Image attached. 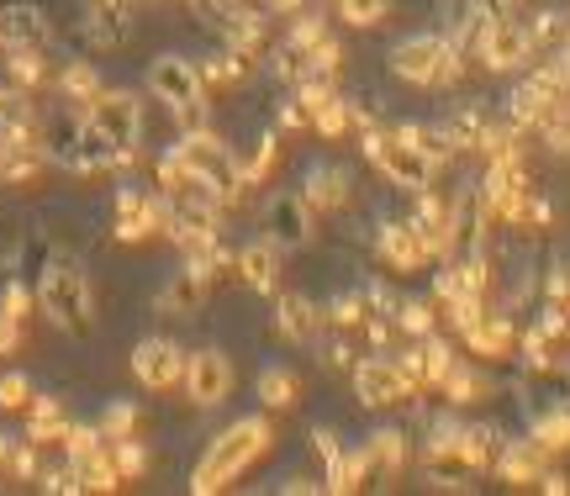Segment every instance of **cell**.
Returning a JSON list of instances; mask_svg holds the SVG:
<instances>
[{
	"mask_svg": "<svg viewBox=\"0 0 570 496\" xmlns=\"http://www.w3.org/2000/svg\"><path fill=\"white\" fill-rule=\"evenodd\" d=\"M270 443H275L270 417H239L233 428H222V434L211 438L207 454L196 460V470H190V492L211 496V492H222V486H233L243 470H254L265 454H270Z\"/></svg>",
	"mask_w": 570,
	"mask_h": 496,
	"instance_id": "6da1fadb",
	"label": "cell"
},
{
	"mask_svg": "<svg viewBox=\"0 0 570 496\" xmlns=\"http://www.w3.org/2000/svg\"><path fill=\"white\" fill-rule=\"evenodd\" d=\"M170 153L181 159L190 175H201L211 191L222 196V211H228V206H243V201H248V191H254V185L243 180L239 153L222 143L217 132H207V127H185L181 138L170 143Z\"/></svg>",
	"mask_w": 570,
	"mask_h": 496,
	"instance_id": "7a4b0ae2",
	"label": "cell"
},
{
	"mask_svg": "<svg viewBox=\"0 0 570 496\" xmlns=\"http://www.w3.org/2000/svg\"><path fill=\"white\" fill-rule=\"evenodd\" d=\"M37 312L54 322L59 333H74V338H85L95 322V307H91V280H85V269L59 254V259H48L43 269V280H37Z\"/></svg>",
	"mask_w": 570,
	"mask_h": 496,
	"instance_id": "3957f363",
	"label": "cell"
},
{
	"mask_svg": "<svg viewBox=\"0 0 570 496\" xmlns=\"http://www.w3.org/2000/svg\"><path fill=\"white\" fill-rule=\"evenodd\" d=\"M391 74H402V80L428 85V90H450L465 74V54L454 48L444 32H418V37H407V43L391 48Z\"/></svg>",
	"mask_w": 570,
	"mask_h": 496,
	"instance_id": "277c9868",
	"label": "cell"
},
{
	"mask_svg": "<svg viewBox=\"0 0 570 496\" xmlns=\"http://www.w3.org/2000/svg\"><path fill=\"white\" fill-rule=\"evenodd\" d=\"M364 159L386 175V185L407 191V196H422L433 185V175H439V164L422 148H412L407 138H396V132H381V127H364Z\"/></svg>",
	"mask_w": 570,
	"mask_h": 496,
	"instance_id": "5b68a950",
	"label": "cell"
},
{
	"mask_svg": "<svg viewBox=\"0 0 570 496\" xmlns=\"http://www.w3.org/2000/svg\"><path fill=\"white\" fill-rule=\"evenodd\" d=\"M480 201H486V211H491L497 222L517 228V217H523V201H528V164H523V153H517V148H512V153H497V159L486 164V180H480Z\"/></svg>",
	"mask_w": 570,
	"mask_h": 496,
	"instance_id": "8992f818",
	"label": "cell"
},
{
	"mask_svg": "<svg viewBox=\"0 0 570 496\" xmlns=\"http://www.w3.org/2000/svg\"><path fill=\"white\" fill-rule=\"evenodd\" d=\"M85 117H91V127L106 143H117L121 153H138V138H143V106H138V95H127V90H95Z\"/></svg>",
	"mask_w": 570,
	"mask_h": 496,
	"instance_id": "52a82bcc",
	"label": "cell"
},
{
	"mask_svg": "<svg viewBox=\"0 0 570 496\" xmlns=\"http://www.w3.org/2000/svg\"><path fill=\"white\" fill-rule=\"evenodd\" d=\"M149 90L153 101H164L170 112H196V106H207V80H201V64L181 59V54H164V59L149 69Z\"/></svg>",
	"mask_w": 570,
	"mask_h": 496,
	"instance_id": "ba28073f",
	"label": "cell"
},
{
	"mask_svg": "<svg viewBox=\"0 0 570 496\" xmlns=\"http://www.w3.org/2000/svg\"><path fill=\"white\" fill-rule=\"evenodd\" d=\"M349 376H354V396H360L364 407H402V402L418 396V385L402 376V365H396L391 354H370V359H360Z\"/></svg>",
	"mask_w": 570,
	"mask_h": 496,
	"instance_id": "9c48e42d",
	"label": "cell"
},
{
	"mask_svg": "<svg viewBox=\"0 0 570 496\" xmlns=\"http://www.w3.org/2000/svg\"><path fill=\"white\" fill-rule=\"evenodd\" d=\"M476 59L486 69H497V74H508V69H523V64L534 59V37L523 22H512V16H486V32H480V48Z\"/></svg>",
	"mask_w": 570,
	"mask_h": 496,
	"instance_id": "30bf717a",
	"label": "cell"
},
{
	"mask_svg": "<svg viewBox=\"0 0 570 496\" xmlns=\"http://www.w3.org/2000/svg\"><path fill=\"white\" fill-rule=\"evenodd\" d=\"M312 222H317V211H312V201L301 191H270L265 228H270L275 249H306L312 243Z\"/></svg>",
	"mask_w": 570,
	"mask_h": 496,
	"instance_id": "8fae6325",
	"label": "cell"
},
{
	"mask_svg": "<svg viewBox=\"0 0 570 496\" xmlns=\"http://www.w3.org/2000/svg\"><path fill=\"white\" fill-rule=\"evenodd\" d=\"M185 396L196 402V407H217V402H228V391H233V365L222 359L217 349H201L185 359Z\"/></svg>",
	"mask_w": 570,
	"mask_h": 496,
	"instance_id": "7c38bea8",
	"label": "cell"
},
{
	"mask_svg": "<svg viewBox=\"0 0 570 496\" xmlns=\"http://www.w3.org/2000/svg\"><path fill=\"white\" fill-rule=\"evenodd\" d=\"M132 376L143 380L149 391H175L185 380V349L170 338H143L132 349Z\"/></svg>",
	"mask_w": 570,
	"mask_h": 496,
	"instance_id": "4fadbf2b",
	"label": "cell"
},
{
	"mask_svg": "<svg viewBox=\"0 0 570 496\" xmlns=\"http://www.w3.org/2000/svg\"><path fill=\"white\" fill-rule=\"evenodd\" d=\"M164 233V201H159V191L143 196V191H117V238L121 243H143V238Z\"/></svg>",
	"mask_w": 570,
	"mask_h": 496,
	"instance_id": "5bb4252c",
	"label": "cell"
},
{
	"mask_svg": "<svg viewBox=\"0 0 570 496\" xmlns=\"http://www.w3.org/2000/svg\"><path fill=\"white\" fill-rule=\"evenodd\" d=\"M375 254H381L396 275H412V269L428 264V254H422V243H418V228H412V217H407V222H381Z\"/></svg>",
	"mask_w": 570,
	"mask_h": 496,
	"instance_id": "9a60e30c",
	"label": "cell"
},
{
	"mask_svg": "<svg viewBox=\"0 0 570 496\" xmlns=\"http://www.w3.org/2000/svg\"><path fill=\"white\" fill-rule=\"evenodd\" d=\"M465 344H470L476 359H486V365H502V359H512L517 333H512V322L502 318V312H480V318L465 327Z\"/></svg>",
	"mask_w": 570,
	"mask_h": 496,
	"instance_id": "2e32d148",
	"label": "cell"
},
{
	"mask_svg": "<svg viewBox=\"0 0 570 496\" xmlns=\"http://www.w3.org/2000/svg\"><path fill=\"white\" fill-rule=\"evenodd\" d=\"M280 254H286V249H275L270 238H259V243H248L239 259H233V269L243 275L248 291L270 296V291H280Z\"/></svg>",
	"mask_w": 570,
	"mask_h": 496,
	"instance_id": "e0dca14e",
	"label": "cell"
},
{
	"mask_svg": "<svg viewBox=\"0 0 570 496\" xmlns=\"http://www.w3.org/2000/svg\"><path fill=\"white\" fill-rule=\"evenodd\" d=\"M497 475L508 481V486H539L544 475V449L534 438H512L508 449L497 454Z\"/></svg>",
	"mask_w": 570,
	"mask_h": 496,
	"instance_id": "ac0fdd59",
	"label": "cell"
},
{
	"mask_svg": "<svg viewBox=\"0 0 570 496\" xmlns=\"http://www.w3.org/2000/svg\"><path fill=\"white\" fill-rule=\"evenodd\" d=\"M275 322H280V333L291 338V344H301V349H312L317 344V333H323V312L306 301V296H280V312H275Z\"/></svg>",
	"mask_w": 570,
	"mask_h": 496,
	"instance_id": "d6986e66",
	"label": "cell"
},
{
	"mask_svg": "<svg viewBox=\"0 0 570 496\" xmlns=\"http://www.w3.org/2000/svg\"><path fill=\"white\" fill-rule=\"evenodd\" d=\"M201 301H207V280L185 264V269L170 275V286L159 291V312L164 318H190V312H201Z\"/></svg>",
	"mask_w": 570,
	"mask_h": 496,
	"instance_id": "ffe728a7",
	"label": "cell"
},
{
	"mask_svg": "<svg viewBox=\"0 0 570 496\" xmlns=\"http://www.w3.org/2000/svg\"><path fill=\"white\" fill-rule=\"evenodd\" d=\"M301 196L312 201V211H344L349 206V175L338 164H317V170H306Z\"/></svg>",
	"mask_w": 570,
	"mask_h": 496,
	"instance_id": "44dd1931",
	"label": "cell"
},
{
	"mask_svg": "<svg viewBox=\"0 0 570 496\" xmlns=\"http://www.w3.org/2000/svg\"><path fill=\"white\" fill-rule=\"evenodd\" d=\"M364 454H370L375 475H386V481H391L396 470L407 465V434H396V428H381V434H370Z\"/></svg>",
	"mask_w": 570,
	"mask_h": 496,
	"instance_id": "7402d4cb",
	"label": "cell"
},
{
	"mask_svg": "<svg viewBox=\"0 0 570 496\" xmlns=\"http://www.w3.org/2000/svg\"><path fill=\"white\" fill-rule=\"evenodd\" d=\"M259 402H265L270 412H286L291 402H296V376H291V370H280V365L259 370Z\"/></svg>",
	"mask_w": 570,
	"mask_h": 496,
	"instance_id": "603a6c76",
	"label": "cell"
},
{
	"mask_svg": "<svg viewBox=\"0 0 570 496\" xmlns=\"http://www.w3.org/2000/svg\"><path fill=\"white\" fill-rule=\"evenodd\" d=\"M534 443H539L544 454H560V449H570V407H555L544 412L539 423H534Z\"/></svg>",
	"mask_w": 570,
	"mask_h": 496,
	"instance_id": "cb8c5ba5",
	"label": "cell"
},
{
	"mask_svg": "<svg viewBox=\"0 0 570 496\" xmlns=\"http://www.w3.org/2000/svg\"><path fill=\"white\" fill-rule=\"evenodd\" d=\"M454 365H460V359H454V344H444V338L428 333V338H422V380H428V385H444V376H450Z\"/></svg>",
	"mask_w": 570,
	"mask_h": 496,
	"instance_id": "d4e9b609",
	"label": "cell"
},
{
	"mask_svg": "<svg viewBox=\"0 0 570 496\" xmlns=\"http://www.w3.org/2000/svg\"><path fill=\"white\" fill-rule=\"evenodd\" d=\"M444 396H450L454 407H470V402L486 396V380H480L470 365H454L450 376H444Z\"/></svg>",
	"mask_w": 570,
	"mask_h": 496,
	"instance_id": "484cf974",
	"label": "cell"
},
{
	"mask_svg": "<svg viewBox=\"0 0 570 496\" xmlns=\"http://www.w3.org/2000/svg\"><path fill=\"white\" fill-rule=\"evenodd\" d=\"M112 465H117L121 481H138V475L149 470V449L138 443V434H132V438H112Z\"/></svg>",
	"mask_w": 570,
	"mask_h": 496,
	"instance_id": "4316f807",
	"label": "cell"
},
{
	"mask_svg": "<svg viewBox=\"0 0 570 496\" xmlns=\"http://www.w3.org/2000/svg\"><path fill=\"white\" fill-rule=\"evenodd\" d=\"M59 90L69 95V101H85V106H91V101H95V90H101V74H95L91 64L80 59V64H69V69H63Z\"/></svg>",
	"mask_w": 570,
	"mask_h": 496,
	"instance_id": "83f0119b",
	"label": "cell"
},
{
	"mask_svg": "<svg viewBox=\"0 0 570 496\" xmlns=\"http://www.w3.org/2000/svg\"><path fill=\"white\" fill-rule=\"evenodd\" d=\"M138 423H143V412L132 407V402H117V407L101 412V438H132Z\"/></svg>",
	"mask_w": 570,
	"mask_h": 496,
	"instance_id": "f1b7e54d",
	"label": "cell"
},
{
	"mask_svg": "<svg viewBox=\"0 0 570 496\" xmlns=\"http://www.w3.org/2000/svg\"><path fill=\"white\" fill-rule=\"evenodd\" d=\"M243 69H248L243 54L228 48V54H211V59L201 64V80H207V85H233V80H243Z\"/></svg>",
	"mask_w": 570,
	"mask_h": 496,
	"instance_id": "f546056e",
	"label": "cell"
},
{
	"mask_svg": "<svg viewBox=\"0 0 570 496\" xmlns=\"http://www.w3.org/2000/svg\"><path fill=\"white\" fill-rule=\"evenodd\" d=\"M433 307H428V301H402V307H396V327H402V333H412V338H428V333H433Z\"/></svg>",
	"mask_w": 570,
	"mask_h": 496,
	"instance_id": "4dcf8cb0",
	"label": "cell"
},
{
	"mask_svg": "<svg viewBox=\"0 0 570 496\" xmlns=\"http://www.w3.org/2000/svg\"><path fill=\"white\" fill-rule=\"evenodd\" d=\"M338 11H344L349 27H375L391 11V0H338Z\"/></svg>",
	"mask_w": 570,
	"mask_h": 496,
	"instance_id": "1f68e13d",
	"label": "cell"
},
{
	"mask_svg": "<svg viewBox=\"0 0 570 496\" xmlns=\"http://www.w3.org/2000/svg\"><path fill=\"white\" fill-rule=\"evenodd\" d=\"M333 327H338V333H349V327H364V296H333Z\"/></svg>",
	"mask_w": 570,
	"mask_h": 496,
	"instance_id": "d6a6232c",
	"label": "cell"
},
{
	"mask_svg": "<svg viewBox=\"0 0 570 496\" xmlns=\"http://www.w3.org/2000/svg\"><path fill=\"white\" fill-rule=\"evenodd\" d=\"M32 407V380L27 376H0V412Z\"/></svg>",
	"mask_w": 570,
	"mask_h": 496,
	"instance_id": "836d02e7",
	"label": "cell"
},
{
	"mask_svg": "<svg viewBox=\"0 0 570 496\" xmlns=\"http://www.w3.org/2000/svg\"><path fill=\"white\" fill-rule=\"evenodd\" d=\"M22 338H27V322H16L5 307H0V354H16L22 349Z\"/></svg>",
	"mask_w": 570,
	"mask_h": 496,
	"instance_id": "e575fe53",
	"label": "cell"
},
{
	"mask_svg": "<svg viewBox=\"0 0 570 496\" xmlns=\"http://www.w3.org/2000/svg\"><path fill=\"white\" fill-rule=\"evenodd\" d=\"M391 359L402 365V376L412 380L418 391H422V385H428V380H422V344H407V349H396V354H391Z\"/></svg>",
	"mask_w": 570,
	"mask_h": 496,
	"instance_id": "d590c367",
	"label": "cell"
},
{
	"mask_svg": "<svg viewBox=\"0 0 570 496\" xmlns=\"http://www.w3.org/2000/svg\"><path fill=\"white\" fill-rule=\"evenodd\" d=\"M0 307H5V312H11L16 322H27V318H32V291H27V286H5Z\"/></svg>",
	"mask_w": 570,
	"mask_h": 496,
	"instance_id": "8d00e7d4",
	"label": "cell"
},
{
	"mask_svg": "<svg viewBox=\"0 0 570 496\" xmlns=\"http://www.w3.org/2000/svg\"><path fill=\"white\" fill-rule=\"evenodd\" d=\"M549 301L570 312V269H555V275H549Z\"/></svg>",
	"mask_w": 570,
	"mask_h": 496,
	"instance_id": "74e56055",
	"label": "cell"
},
{
	"mask_svg": "<svg viewBox=\"0 0 570 496\" xmlns=\"http://www.w3.org/2000/svg\"><path fill=\"white\" fill-rule=\"evenodd\" d=\"M11 454H16V438H11V434H0V475L11 470Z\"/></svg>",
	"mask_w": 570,
	"mask_h": 496,
	"instance_id": "f35d334b",
	"label": "cell"
}]
</instances>
